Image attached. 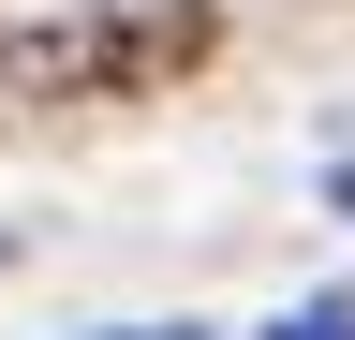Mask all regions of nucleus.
I'll list each match as a JSON object with an SVG mask.
<instances>
[{"instance_id": "nucleus-2", "label": "nucleus", "mask_w": 355, "mask_h": 340, "mask_svg": "<svg viewBox=\"0 0 355 340\" xmlns=\"http://www.w3.org/2000/svg\"><path fill=\"white\" fill-rule=\"evenodd\" d=\"M104 340H207V325H104Z\"/></svg>"}, {"instance_id": "nucleus-1", "label": "nucleus", "mask_w": 355, "mask_h": 340, "mask_svg": "<svg viewBox=\"0 0 355 340\" xmlns=\"http://www.w3.org/2000/svg\"><path fill=\"white\" fill-rule=\"evenodd\" d=\"M282 340H355V311H296V325H282Z\"/></svg>"}]
</instances>
